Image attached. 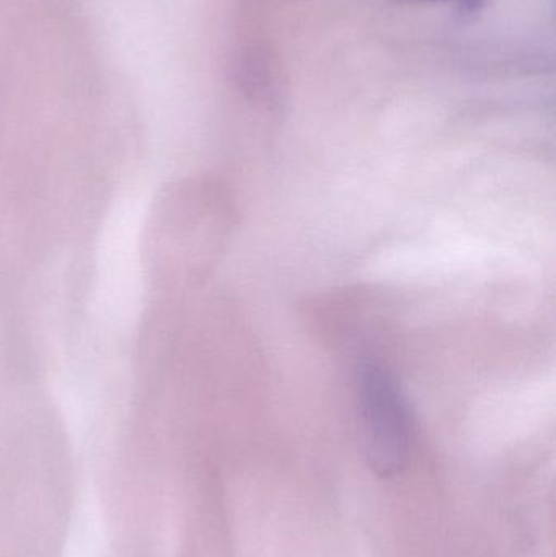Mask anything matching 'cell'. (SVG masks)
<instances>
[{
	"label": "cell",
	"mask_w": 556,
	"mask_h": 557,
	"mask_svg": "<svg viewBox=\"0 0 556 557\" xmlns=\"http://www.w3.org/2000/svg\"><path fill=\"white\" fill-rule=\"evenodd\" d=\"M356 411L368 467L382 480L397 476L410 460L413 422L394 376L374 362L356 369Z\"/></svg>",
	"instance_id": "2"
},
{
	"label": "cell",
	"mask_w": 556,
	"mask_h": 557,
	"mask_svg": "<svg viewBox=\"0 0 556 557\" xmlns=\"http://www.w3.org/2000/svg\"><path fill=\"white\" fill-rule=\"evenodd\" d=\"M232 225L227 193L212 180L178 183L162 199L150 240L178 277H206L224 250Z\"/></svg>",
	"instance_id": "1"
},
{
	"label": "cell",
	"mask_w": 556,
	"mask_h": 557,
	"mask_svg": "<svg viewBox=\"0 0 556 557\" xmlns=\"http://www.w3.org/2000/svg\"><path fill=\"white\" fill-rule=\"evenodd\" d=\"M400 2H437V0H400Z\"/></svg>",
	"instance_id": "3"
}]
</instances>
